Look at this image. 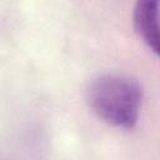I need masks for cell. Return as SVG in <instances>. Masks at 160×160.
I'll use <instances>...</instances> for the list:
<instances>
[{"label": "cell", "instance_id": "1", "mask_svg": "<svg viewBox=\"0 0 160 160\" xmlns=\"http://www.w3.org/2000/svg\"><path fill=\"white\" fill-rule=\"evenodd\" d=\"M141 101V85L124 74L99 76L88 90V102L92 112L106 124L121 129H131L136 124Z\"/></svg>", "mask_w": 160, "mask_h": 160}, {"label": "cell", "instance_id": "2", "mask_svg": "<svg viewBox=\"0 0 160 160\" xmlns=\"http://www.w3.org/2000/svg\"><path fill=\"white\" fill-rule=\"evenodd\" d=\"M159 0H138L134 9V28L144 44L159 54Z\"/></svg>", "mask_w": 160, "mask_h": 160}]
</instances>
